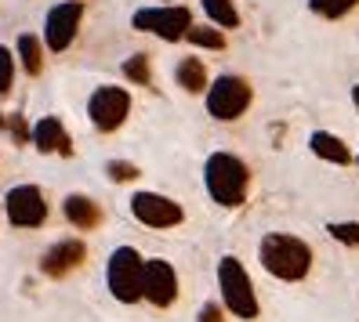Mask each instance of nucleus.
Wrapping results in <instances>:
<instances>
[{"label":"nucleus","mask_w":359,"mask_h":322,"mask_svg":"<svg viewBox=\"0 0 359 322\" xmlns=\"http://www.w3.org/2000/svg\"><path fill=\"white\" fill-rule=\"evenodd\" d=\"M258 257H262V268L269 275L283 279V283H298L312 268V246L298 239V235H283V232L265 235L258 246Z\"/></svg>","instance_id":"f257e3e1"},{"label":"nucleus","mask_w":359,"mask_h":322,"mask_svg":"<svg viewBox=\"0 0 359 322\" xmlns=\"http://www.w3.org/2000/svg\"><path fill=\"white\" fill-rule=\"evenodd\" d=\"M4 210L15 228H40L48 221V203L36 185H15L4 196Z\"/></svg>","instance_id":"0eeeda50"},{"label":"nucleus","mask_w":359,"mask_h":322,"mask_svg":"<svg viewBox=\"0 0 359 322\" xmlns=\"http://www.w3.org/2000/svg\"><path fill=\"white\" fill-rule=\"evenodd\" d=\"M105 174H109L113 181H135L138 178V167L128 163V160H109V163H105Z\"/></svg>","instance_id":"5701e85b"},{"label":"nucleus","mask_w":359,"mask_h":322,"mask_svg":"<svg viewBox=\"0 0 359 322\" xmlns=\"http://www.w3.org/2000/svg\"><path fill=\"white\" fill-rule=\"evenodd\" d=\"M196 322H225V318H222V308H218V304H203Z\"/></svg>","instance_id":"393cba45"},{"label":"nucleus","mask_w":359,"mask_h":322,"mask_svg":"<svg viewBox=\"0 0 359 322\" xmlns=\"http://www.w3.org/2000/svg\"><path fill=\"white\" fill-rule=\"evenodd\" d=\"M327 232L334 235L337 243H345V246H359V221H330Z\"/></svg>","instance_id":"4be33fe9"},{"label":"nucleus","mask_w":359,"mask_h":322,"mask_svg":"<svg viewBox=\"0 0 359 322\" xmlns=\"http://www.w3.org/2000/svg\"><path fill=\"white\" fill-rule=\"evenodd\" d=\"M131 214L142 225H149V228H175L185 218L182 206L175 200L160 196V192H138V196L131 200Z\"/></svg>","instance_id":"9d476101"},{"label":"nucleus","mask_w":359,"mask_h":322,"mask_svg":"<svg viewBox=\"0 0 359 322\" xmlns=\"http://www.w3.org/2000/svg\"><path fill=\"white\" fill-rule=\"evenodd\" d=\"M142 297L156 308H171L178 297V275L163 257H149L145 261V279H142Z\"/></svg>","instance_id":"1a4fd4ad"},{"label":"nucleus","mask_w":359,"mask_h":322,"mask_svg":"<svg viewBox=\"0 0 359 322\" xmlns=\"http://www.w3.org/2000/svg\"><path fill=\"white\" fill-rule=\"evenodd\" d=\"M218 286H222V300L225 308L236 318H258V297H255V283H250L247 268L236 257H222L218 261Z\"/></svg>","instance_id":"7ed1b4c3"},{"label":"nucleus","mask_w":359,"mask_h":322,"mask_svg":"<svg viewBox=\"0 0 359 322\" xmlns=\"http://www.w3.org/2000/svg\"><path fill=\"white\" fill-rule=\"evenodd\" d=\"M355 4L359 0H309V8L316 15H323V18H345Z\"/></svg>","instance_id":"412c9836"},{"label":"nucleus","mask_w":359,"mask_h":322,"mask_svg":"<svg viewBox=\"0 0 359 322\" xmlns=\"http://www.w3.org/2000/svg\"><path fill=\"white\" fill-rule=\"evenodd\" d=\"M203 11L218 29H236L240 26V11H236L232 0H203Z\"/></svg>","instance_id":"f3484780"},{"label":"nucleus","mask_w":359,"mask_h":322,"mask_svg":"<svg viewBox=\"0 0 359 322\" xmlns=\"http://www.w3.org/2000/svg\"><path fill=\"white\" fill-rule=\"evenodd\" d=\"M88 113H91V123L98 127V131H116V127L128 120L131 113V94L123 88H98L88 102Z\"/></svg>","instance_id":"6e6552de"},{"label":"nucleus","mask_w":359,"mask_h":322,"mask_svg":"<svg viewBox=\"0 0 359 322\" xmlns=\"http://www.w3.org/2000/svg\"><path fill=\"white\" fill-rule=\"evenodd\" d=\"M33 145L40 153H58V156H73V141H69V131L62 127L55 116H44L36 127H33Z\"/></svg>","instance_id":"ddd939ff"},{"label":"nucleus","mask_w":359,"mask_h":322,"mask_svg":"<svg viewBox=\"0 0 359 322\" xmlns=\"http://www.w3.org/2000/svg\"><path fill=\"white\" fill-rule=\"evenodd\" d=\"M123 76L142 83V88H149L153 83V69H149V55H131L128 62H123Z\"/></svg>","instance_id":"aec40b11"},{"label":"nucleus","mask_w":359,"mask_h":322,"mask_svg":"<svg viewBox=\"0 0 359 322\" xmlns=\"http://www.w3.org/2000/svg\"><path fill=\"white\" fill-rule=\"evenodd\" d=\"M80 18H83V4L80 0H69V4H58L48 11V26H44V40L51 51H66L73 44V36L80 29Z\"/></svg>","instance_id":"9b49d317"},{"label":"nucleus","mask_w":359,"mask_h":322,"mask_svg":"<svg viewBox=\"0 0 359 322\" xmlns=\"http://www.w3.org/2000/svg\"><path fill=\"white\" fill-rule=\"evenodd\" d=\"M203 181H207V192L210 200L222 203V206H240L247 200V185H250V170L240 156L232 153H215L207 156V167H203Z\"/></svg>","instance_id":"f03ea898"},{"label":"nucleus","mask_w":359,"mask_h":322,"mask_svg":"<svg viewBox=\"0 0 359 322\" xmlns=\"http://www.w3.org/2000/svg\"><path fill=\"white\" fill-rule=\"evenodd\" d=\"M178 83L189 94H203L207 91V69L200 58H182L178 62Z\"/></svg>","instance_id":"dca6fc26"},{"label":"nucleus","mask_w":359,"mask_h":322,"mask_svg":"<svg viewBox=\"0 0 359 322\" xmlns=\"http://www.w3.org/2000/svg\"><path fill=\"white\" fill-rule=\"evenodd\" d=\"M135 29H142V33H153V36H160V40H185V33H189V26H193V15H189V8H182V4H171V8H142V11H135Z\"/></svg>","instance_id":"423d86ee"},{"label":"nucleus","mask_w":359,"mask_h":322,"mask_svg":"<svg viewBox=\"0 0 359 322\" xmlns=\"http://www.w3.org/2000/svg\"><path fill=\"white\" fill-rule=\"evenodd\" d=\"M83 257H88V246H83L80 239H62V243H55L44 257H40V272H44L48 279H62V275H69L73 268H80Z\"/></svg>","instance_id":"f8f14e48"},{"label":"nucleus","mask_w":359,"mask_h":322,"mask_svg":"<svg viewBox=\"0 0 359 322\" xmlns=\"http://www.w3.org/2000/svg\"><path fill=\"white\" fill-rule=\"evenodd\" d=\"M66 218H69V225L91 232V228H98V221H102V210H98L95 200H88V196H80V192H76V196L66 200Z\"/></svg>","instance_id":"2eb2a0df"},{"label":"nucleus","mask_w":359,"mask_h":322,"mask_svg":"<svg viewBox=\"0 0 359 322\" xmlns=\"http://www.w3.org/2000/svg\"><path fill=\"white\" fill-rule=\"evenodd\" d=\"M105 279H109V293L123 304H135L142 300V279H145V261L135 246H116L109 253V268H105Z\"/></svg>","instance_id":"20e7f679"},{"label":"nucleus","mask_w":359,"mask_h":322,"mask_svg":"<svg viewBox=\"0 0 359 322\" xmlns=\"http://www.w3.org/2000/svg\"><path fill=\"white\" fill-rule=\"evenodd\" d=\"M18 58H22V66H26L29 76H36L40 69H44V51H40V40L33 33L18 36Z\"/></svg>","instance_id":"a211bd4d"},{"label":"nucleus","mask_w":359,"mask_h":322,"mask_svg":"<svg viewBox=\"0 0 359 322\" xmlns=\"http://www.w3.org/2000/svg\"><path fill=\"white\" fill-rule=\"evenodd\" d=\"M309 148L320 160H327V163H337V167H345V163H352V153H348V145L337 138V134H330V131H316L312 138H309Z\"/></svg>","instance_id":"4468645a"},{"label":"nucleus","mask_w":359,"mask_h":322,"mask_svg":"<svg viewBox=\"0 0 359 322\" xmlns=\"http://www.w3.org/2000/svg\"><path fill=\"white\" fill-rule=\"evenodd\" d=\"M250 105V83L243 76H218L207 88V113L215 120H240Z\"/></svg>","instance_id":"39448f33"},{"label":"nucleus","mask_w":359,"mask_h":322,"mask_svg":"<svg viewBox=\"0 0 359 322\" xmlns=\"http://www.w3.org/2000/svg\"><path fill=\"white\" fill-rule=\"evenodd\" d=\"M185 40H189V44H196V48H207V51H222L225 48V36L218 29H210V26H189Z\"/></svg>","instance_id":"6ab92c4d"},{"label":"nucleus","mask_w":359,"mask_h":322,"mask_svg":"<svg viewBox=\"0 0 359 322\" xmlns=\"http://www.w3.org/2000/svg\"><path fill=\"white\" fill-rule=\"evenodd\" d=\"M15 83V58L8 48H0V94H8Z\"/></svg>","instance_id":"b1692460"},{"label":"nucleus","mask_w":359,"mask_h":322,"mask_svg":"<svg viewBox=\"0 0 359 322\" xmlns=\"http://www.w3.org/2000/svg\"><path fill=\"white\" fill-rule=\"evenodd\" d=\"M352 102H355V109H359V83H355V88H352Z\"/></svg>","instance_id":"a878e982"}]
</instances>
